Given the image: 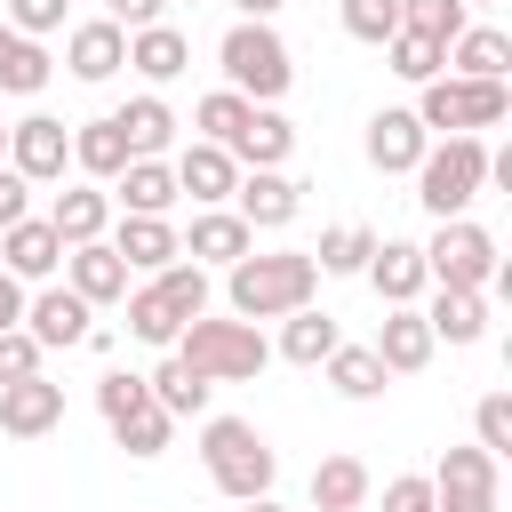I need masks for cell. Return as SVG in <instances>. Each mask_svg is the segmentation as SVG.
Listing matches in <instances>:
<instances>
[{
  "instance_id": "6da1fadb",
  "label": "cell",
  "mask_w": 512,
  "mask_h": 512,
  "mask_svg": "<svg viewBox=\"0 0 512 512\" xmlns=\"http://www.w3.org/2000/svg\"><path fill=\"white\" fill-rule=\"evenodd\" d=\"M312 288H320V272H312V256L304 248H272V256H240L232 272H224V296H232V320H288V312H304L312 304Z\"/></svg>"
},
{
  "instance_id": "7a4b0ae2",
  "label": "cell",
  "mask_w": 512,
  "mask_h": 512,
  "mask_svg": "<svg viewBox=\"0 0 512 512\" xmlns=\"http://www.w3.org/2000/svg\"><path fill=\"white\" fill-rule=\"evenodd\" d=\"M200 464H208V480H216L232 504H256V496H272V480H280V456H272V440H264L248 416H208V424H200Z\"/></svg>"
},
{
  "instance_id": "3957f363",
  "label": "cell",
  "mask_w": 512,
  "mask_h": 512,
  "mask_svg": "<svg viewBox=\"0 0 512 512\" xmlns=\"http://www.w3.org/2000/svg\"><path fill=\"white\" fill-rule=\"evenodd\" d=\"M176 360H184L192 376H208V384H248V376H264L272 344H264L256 320H208V312H200V320H184Z\"/></svg>"
},
{
  "instance_id": "277c9868",
  "label": "cell",
  "mask_w": 512,
  "mask_h": 512,
  "mask_svg": "<svg viewBox=\"0 0 512 512\" xmlns=\"http://www.w3.org/2000/svg\"><path fill=\"white\" fill-rule=\"evenodd\" d=\"M416 128L424 136H480V128H504V112H512V88L504 80H424L416 88Z\"/></svg>"
},
{
  "instance_id": "5b68a950",
  "label": "cell",
  "mask_w": 512,
  "mask_h": 512,
  "mask_svg": "<svg viewBox=\"0 0 512 512\" xmlns=\"http://www.w3.org/2000/svg\"><path fill=\"white\" fill-rule=\"evenodd\" d=\"M216 64H224V88H232V96H248V104H280V96H288V80H296L288 40H280L272 24H232V32L216 40Z\"/></svg>"
},
{
  "instance_id": "8992f818",
  "label": "cell",
  "mask_w": 512,
  "mask_h": 512,
  "mask_svg": "<svg viewBox=\"0 0 512 512\" xmlns=\"http://www.w3.org/2000/svg\"><path fill=\"white\" fill-rule=\"evenodd\" d=\"M480 184H488V144L480 136H440V144H424V160H416V200L448 224V216H464L472 200H480Z\"/></svg>"
},
{
  "instance_id": "52a82bcc",
  "label": "cell",
  "mask_w": 512,
  "mask_h": 512,
  "mask_svg": "<svg viewBox=\"0 0 512 512\" xmlns=\"http://www.w3.org/2000/svg\"><path fill=\"white\" fill-rule=\"evenodd\" d=\"M424 248V272H432V288H496L504 280V256H496V232L488 224H472V216H448L432 240H416Z\"/></svg>"
},
{
  "instance_id": "ba28073f",
  "label": "cell",
  "mask_w": 512,
  "mask_h": 512,
  "mask_svg": "<svg viewBox=\"0 0 512 512\" xmlns=\"http://www.w3.org/2000/svg\"><path fill=\"white\" fill-rule=\"evenodd\" d=\"M424 480H432V512H504V472L488 448H448Z\"/></svg>"
},
{
  "instance_id": "9c48e42d",
  "label": "cell",
  "mask_w": 512,
  "mask_h": 512,
  "mask_svg": "<svg viewBox=\"0 0 512 512\" xmlns=\"http://www.w3.org/2000/svg\"><path fill=\"white\" fill-rule=\"evenodd\" d=\"M8 168H16L24 184H56V176L72 168V128H64L56 112H24V120H8Z\"/></svg>"
},
{
  "instance_id": "30bf717a",
  "label": "cell",
  "mask_w": 512,
  "mask_h": 512,
  "mask_svg": "<svg viewBox=\"0 0 512 512\" xmlns=\"http://www.w3.org/2000/svg\"><path fill=\"white\" fill-rule=\"evenodd\" d=\"M296 208H304V184L280 176V168H248V176L232 184V216H240L248 232H280V224H296Z\"/></svg>"
},
{
  "instance_id": "8fae6325",
  "label": "cell",
  "mask_w": 512,
  "mask_h": 512,
  "mask_svg": "<svg viewBox=\"0 0 512 512\" xmlns=\"http://www.w3.org/2000/svg\"><path fill=\"white\" fill-rule=\"evenodd\" d=\"M88 328H96V304H80L72 288L24 296V336H32L40 352H72V344H88Z\"/></svg>"
},
{
  "instance_id": "7c38bea8",
  "label": "cell",
  "mask_w": 512,
  "mask_h": 512,
  "mask_svg": "<svg viewBox=\"0 0 512 512\" xmlns=\"http://www.w3.org/2000/svg\"><path fill=\"white\" fill-rule=\"evenodd\" d=\"M168 168H176V200H192V208H224L232 184H240V160H232L224 144H200V136H192Z\"/></svg>"
},
{
  "instance_id": "4fadbf2b",
  "label": "cell",
  "mask_w": 512,
  "mask_h": 512,
  "mask_svg": "<svg viewBox=\"0 0 512 512\" xmlns=\"http://www.w3.org/2000/svg\"><path fill=\"white\" fill-rule=\"evenodd\" d=\"M176 248H184V264H200V272H208V264H224V272H232V264L256 248V232H248L232 208H200V216H192V232H176Z\"/></svg>"
},
{
  "instance_id": "5bb4252c",
  "label": "cell",
  "mask_w": 512,
  "mask_h": 512,
  "mask_svg": "<svg viewBox=\"0 0 512 512\" xmlns=\"http://www.w3.org/2000/svg\"><path fill=\"white\" fill-rule=\"evenodd\" d=\"M376 368L384 376H416V368H432V328H424V312L416 304H384V328H376Z\"/></svg>"
},
{
  "instance_id": "9a60e30c",
  "label": "cell",
  "mask_w": 512,
  "mask_h": 512,
  "mask_svg": "<svg viewBox=\"0 0 512 512\" xmlns=\"http://www.w3.org/2000/svg\"><path fill=\"white\" fill-rule=\"evenodd\" d=\"M64 424V384L48 376H24V384H0V432L8 440H40Z\"/></svg>"
},
{
  "instance_id": "2e32d148",
  "label": "cell",
  "mask_w": 512,
  "mask_h": 512,
  "mask_svg": "<svg viewBox=\"0 0 512 512\" xmlns=\"http://www.w3.org/2000/svg\"><path fill=\"white\" fill-rule=\"evenodd\" d=\"M64 64H72V80H112L120 64H128V32L112 24V16H88V24H72L64 32Z\"/></svg>"
},
{
  "instance_id": "e0dca14e",
  "label": "cell",
  "mask_w": 512,
  "mask_h": 512,
  "mask_svg": "<svg viewBox=\"0 0 512 512\" xmlns=\"http://www.w3.org/2000/svg\"><path fill=\"white\" fill-rule=\"evenodd\" d=\"M424 128H416V112L408 104H384L376 120H368V168H384V176H416V160H424Z\"/></svg>"
},
{
  "instance_id": "ac0fdd59",
  "label": "cell",
  "mask_w": 512,
  "mask_h": 512,
  "mask_svg": "<svg viewBox=\"0 0 512 512\" xmlns=\"http://www.w3.org/2000/svg\"><path fill=\"white\" fill-rule=\"evenodd\" d=\"M48 232H56L64 248L104 240V232H112V192H104V184H64L56 208H48Z\"/></svg>"
},
{
  "instance_id": "d6986e66",
  "label": "cell",
  "mask_w": 512,
  "mask_h": 512,
  "mask_svg": "<svg viewBox=\"0 0 512 512\" xmlns=\"http://www.w3.org/2000/svg\"><path fill=\"white\" fill-rule=\"evenodd\" d=\"M64 288H72L80 304H120V296H128V264L112 256V240L64 248Z\"/></svg>"
},
{
  "instance_id": "ffe728a7",
  "label": "cell",
  "mask_w": 512,
  "mask_h": 512,
  "mask_svg": "<svg viewBox=\"0 0 512 512\" xmlns=\"http://www.w3.org/2000/svg\"><path fill=\"white\" fill-rule=\"evenodd\" d=\"M368 288H376L384 304H416V296L432 288L424 248H416V240H376V256H368Z\"/></svg>"
},
{
  "instance_id": "44dd1931",
  "label": "cell",
  "mask_w": 512,
  "mask_h": 512,
  "mask_svg": "<svg viewBox=\"0 0 512 512\" xmlns=\"http://www.w3.org/2000/svg\"><path fill=\"white\" fill-rule=\"evenodd\" d=\"M56 264H64V240L48 232V216H24V224L0 232V272H16V280H48Z\"/></svg>"
},
{
  "instance_id": "7402d4cb",
  "label": "cell",
  "mask_w": 512,
  "mask_h": 512,
  "mask_svg": "<svg viewBox=\"0 0 512 512\" xmlns=\"http://www.w3.org/2000/svg\"><path fill=\"white\" fill-rule=\"evenodd\" d=\"M112 256H120L128 272H160V264H176L184 248H176V224H168V216H120V224H112Z\"/></svg>"
},
{
  "instance_id": "603a6c76",
  "label": "cell",
  "mask_w": 512,
  "mask_h": 512,
  "mask_svg": "<svg viewBox=\"0 0 512 512\" xmlns=\"http://www.w3.org/2000/svg\"><path fill=\"white\" fill-rule=\"evenodd\" d=\"M424 328H432V344H480L488 336V296L480 288H432Z\"/></svg>"
},
{
  "instance_id": "cb8c5ba5",
  "label": "cell",
  "mask_w": 512,
  "mask_h": 512,
  "mask_svg": "<svg viewBox=\"0 0 512 512\" xmlns=\"http://www.w3.org/2000/svg\"><path fill=\"white\" fill-rule=\"evenodd\" d=\"M512 72V40L496 24H464L448 40V80H504Z\"/></svg>"
},
{
  "instance_id": "d4e9b609",
  "label": "cell",
  "mask_w": 512,
  "mask_h": 512,
  "mask_svg": "<svg viewBox=\"0 0 512 512\" xmlns=\"http://www.w3.org/2000/svg\"><path fill=\"white\" fill-rule=\"evenodd\" d=\"M184 64H192V40H184L176 24H144V32H128V72H144L152 88H168Z\"/></svg>"
},
{
  "instance_id": "484cf974",
  "label": "cell",
  "mask_w": 512,
  "mask_h": 512,
  "mask_svg": "<svg viewBox=\"0 0 512 512\" xmlns=\"http://www.w3.org/2000/svg\"><path fill=\"white\" fill-rule=\"evenodd\" d=\"M112 120H120V136H128V160H160V152L176 144V112H168L152 88H144V96H128Z\"/></svg>"
},
{
  "instance_id": "4316f807",
  "label": "cell",
  "mask_w": 512,
  "mask_h": 512,
  "mask_svg": "<svg viewBox=\"0 0 512 512\" xmlns=\"http://www.w3.org/2000/svg\"><path fill=\"white\" fill-rule=\"evenodd\" d=\"M232 160H248V168H280L288 152H296V128L272 112V104H248V120H240V136L224 144Z\"/></svg>"
},
{
  "instance_id": "83f0119b",
  "label": "cell",
  "mask_w": 512,
  "mask_h": 512,
  "mask_svg": "<svg viewBox=\"0 0 512 512\" xmlns=\"http://www.w3.org/2000/svg\"><path fill=\"white\" fill-rule=\"evenodd\" d=\"M72 168H80L88 184H112V176L128 168V136H120V120H112V112L72 128Z\"/></svg>"
},
{
  "instance_id": "f1b7e54d",
  "label": "cell",
  "mask_w": 512,
  "mask_h": 512,
  "mask_svg": "<svg viewBox=\"0 0 512 512\" xmlns=\"http://www.w3.org/2000/svg\"><path fill=\"white\" fill-rule=\"evenodd\" d=\"M112 200H120L128 216H168V208H176V168H168V160H128V168L112 176Z\"/></svg>"
},
{
  "instance_id": "f546056e",
  "label": "cell",
  "mask_w": 512,
  "mask_h": 512,
  "mask_svg": "<svg viewBox=\"0 0 512 512\" xmlns=\"http://www.w3.org/2000/svg\"><path fill=\"white\" fill-rule=\"evenodd\" d=\"M368 488H376V480H368L360 456H320V464H312V512H360Z\"/></svg>"
},
{
  "instance_id": "4dcf8cb0",
  "label": "cell",
  "mask_w": 512,
  "mask_h": 512,
  "mask_svg": "<svg viewBox=\"0 0 512 512\" xmlns=\"http://www.w3.org/2000/svg\"><path fill=\"white\" fill-rule=\"evenodd\" d=\"M336 344H344L336 312H312V304H304V312H288V320H280V360H296V368H320Z\"/></svg>"
},
{
  "instance_id": "1f68e13d",
  "label": "cell",
  "mask_w": 512,
  "mask_h": 512,
  "mask_svg": "<svg viewBox=\"0 0 512 512\" xmlns=\"http://www.w3.org/2000/svg\"><path fill=\"white\" fill-rule=\"evenodd\" d=\"M144 384H152V408H160V416H208V392H216V384H208V376H192L176 352H168Z\"/></svg>"
},
{
  "instance_id": "d6a6232c",
  "label": "cell",
  "mask_w": 512,
  "mask_h": 512,
  "mask_svg": "<svg viewBox=\"0 0 512 512\" xmlns=\"http://www.w3.org/2000/svg\"><path fill=\"white\" fill-rule=\"evenodd\" d=\"M48 72H56V64H48V48L0 24V96H40V88H48Z\"/></svg>"
},
{
  "instance_id": "836d02e7",
  "label": "cell",
  "mask_w": 512,
  "mask_h": 512,
  "mask_svg": "<svg viewBox=\"0 0 512 512\" xmlns=\"http://www.w3.org/2000/svg\"><path fill=\"white\" fill-rule=\"evenodd\" d=\"M312 256V272H336V280H352V272H368V256H376V232L368 224H328L320 232V248H304Z\"/></svg>"
},
{
  "instance_id": "e575fe53",
  "label": "cell",
  "mask_w": 512,
  "mask_h": 512,
  "mask_svg": "<svg viewBox=\"0 0 512 512\" xmlns=\"http://www.w3.org/2000/svg\"><path fill=\"white\" fill-rule=\"evenodd\" d=\"M128 336H136V344H152V352H176L184 320H176V304H168L160 288H136V296H128Z\"/></svg>"
},
{
  "instance_id": "d590c367",
  "label": "cell",
  "mask_w": 512,
  "mask_h": 512,
  "mask_svg": "<svg viewBox=\"0 0 512 512\" xmlns=\"http://www.w3.org/2000/svg\"><path fill=\"white\" fill-rule=\"evenodd\" d=\"M320 368H328V384H336L344 400H376V392H384V368H376V352H368V344H336Z\"/></svg>"
},
{
  "instance_id": "8d00e7d4",
  "label": "cell",
  "mask_w": 512,
  "mask_h": 512,
  "mask_svg": "<svg viewBox=\"0 0 512 512\" xmlns=\"http://www.w3.org/2000/svg\"><path fill=\"white\" fill-rule=\"evenodd\" d=\"M384 56H392V72H400L408 88H424V80H440V72H448V48H440V40H424V32H392V40H384Z\"/></svg>"
},
{
  "instance_id": "74e56055",
  "label": "cell",
  "mask_w": 512,
  "mask_h": 512,
  "mask_svg": "<svg viewBox=\"0 0 512 512\" xmlns=\"http://www.w3.org/2000/svg\"><path fill=\"white\" fill-rule=\"evenodd\" d=\"M464 24H472L464 0H400V32H424V40H440V48H448Z\"/></svg>"
},
{
  "instance_id": "f35d334b",
  "label": "cell",
  "mask_w": 512,
  "mask_h": 512,
  "mask_svg": "<svg viewBox=\"0 0 512 512\" xmlns=\"http://www.w3.org/2000/svg\"><path fill=\"white\" fill-rule=\"evenodd\" d=\"M152 288L176 304V320H200V312H208V272H200V264H184V256H176V264H160V272H152Z\"/></svg>"
},
{
  "instance_id": "ab89813d",
  "label": "cell",
  "mask_w": 512,
  "mask_h": 512,
  "mask_svg": "<svg viewBox=\"0 0 512 512\" xmlns=\"http://www.w3.org/2000/svg\"><path fill=\"white\" fill-rule=\"evenodd\" d=\"M240 120H248V96H232V88H216V96H200V104H192L200 144H232V136H240Z\"/></svg>"
},
{
  "instance_id": "60d3db41",
  "label": "cell",
  "mask_w": 512,
  "mask_h": 512,
  "mask_svg": "<svg viewBox=\"0 0 512 512\" xmlns=\"http://www.w3.org/2000/svg\"><path fill=\"white\" fill-rule=\"evenodd\" d=\"M336 16H344V32L368 40V48H384V40L400 32V0H336Z\"/></svg>"
},
{
  "instance_id": "b9f144b4",
  "label": "cell",
  "mask_w": 512,
  "mask_h": 512,
  "mask_svg": "<svg viewBox=\"0 0 512 512\" xmlns=\"http://www.w3.org/2000/svg\"><path fill=\"white\" fill-rule=\"evenodd\" d=\"M96 408H104V424H120V416L152 408V384H144V376H128V368H104V376H96Z\"/></svg>"
},
{
  "instance_id": "7bdbcfd3",
  "label": "cell",
  "mask_w": 512,
  "mask_h": 512,
  "mask_svg": "<svg viewBox=\"0 0 512 512\" xmlns=\"http://www.w3.org/2000/svg\"><path fill=\"white\" fill-rule=\"evenodd\" d=\"M472 448H488V456L504 464V448H512V392H480V408H472Z\"/></svg>"
},
{
  "instance_id": "ee69618b",
  "label": "cell",
  "mask_w": 512,
  "mask_h": 512,
  "mask_svg": "<svg viewBox=\"0 0 512 512\" xmlns=\"http://www.w3.org/2000/svg\"><path fill=\"white\" fill-rule=\"evenodd\" d=\"M112 440H120L128 456H160V448L176 440V416H160V408H136V416H120V424H112Z\"/></svg>"
},
{
  "instance_id": "f6af8a7d",
  "label": "cell",
  "mask_w": 512,
  "mask_h": 512,
  "mask_svg": "<svg viewBox=\"0 0 512 512\" xmlns=\"http://www.w3.org/2000/svg\"><path fill=\"white\" fill-rule=\"evenodd\" d=\"M64 8H72V0H8V16H0V24H8V32H24V40H40V32H56V24H64Z\"/></svg>"
},
{
  "instance_id": "bcb514c9",
  "label": "cell",
  "mask_w": 512,
  "mask_h": 512,
  "mask_svg": "<svg viewBox=\"0 0 512 512\" xmlns=\"http://www.w3.org/2000/svg\"><path fill=\"white\" fill-rule=\"evenodd\" d=\"M24 376H40V344L24 328H8L0 336V384H24Z\"/></svg>"
},
{
  "instance_id": "7dc6e473",
  "label": "cell",
  "mask_w": 512,
  "mask_h": 512,
  "mask_svg": "<svg viewBox=\"0 0 512 512\" xmlns=\"http://www.w3.org/2000/svg\"><path fill=\"white\" fill-rule=\"evenodd\" d=\"M384 512H432V480H424V472L384 480Z\"/></svg>"
},
{
  "instance_id": "c3c4849f",
  "label": "cell",
  "mask_w": 512,
  "mask_h": 512,
  "mask_svg": "<svg viewBox=\"0 0 512 512\" xmlns=\"http://www.w3.org/2000/svg\"><path fill=\"white\" fill-rule=\"evenodd\" d=\"M24 216H32V184L0 160V232H8V224H24Z\"/></svg>"
},
{
  "instance_id": "681fc988",
  "label": "cell",
  "mask_w": 512,
  "mask_h": 512,
  "mask_svg": "<svg viewBox=\"0 0 512 512\" xmlns=\"http://www.w3.org/2000/svg\"><path fill=\"white\" fill-rule=\"evenodd\" d=\"M160 8H168V0H104V16H112L120 32H144V24H160Z\"/></svg>"
},
{
  "instance_id": "f907efd6",
  "label": "cell",
  "mask_w": 512,
  "mask_h": 512,
  "mask_svg": "<svg viewBox=\"0 0 512 512\" xmlns=\"http://www.w3.org/2000/svg\"><path fill=\"white\" fill-rule=\"evenodd\" d=\"M8 328H24V280L16 272H0V336Z\"/></svg>"
},
{
  "instance_id": "816d5d0a",
  "label": "cell",
  "mask_w": 512,
  "mask_h": 512,
  "mask_svg": "<svg viewBox=\"0 0 512 512\" xmlns=\"http://www.w3.org/2000/svg\"><path fill=\"white\" fill-rule=\"evenodd\" d=\"M232 8H240V24H272L288 0H232Z\"/></svg>"
},
{
  "instance_id": "f5cc1de1",
  "label": "cell",
  "mask_w": 512,
  "mask_h": 512,
  "mask_svg": "<svg viewBox=\"0 0 512 512\" xmlns=\"http://www.w3.org/2000/svg\"><path fill=\"white\" fill-rule=\"evenodd\" d=\"M240 512H280V504H272V496H256V504H240Z\"/></svg>"
},
{
  "instance_id": "db71d44e",
  "label": "cell",
  "mask_w": 512,
  "mask_h": 512,
  "mask_svg": "<svg viewBox=\"0 0 512 512\" xmlns=\"http://www.w3.org/2000/svg\"><path fill=\"white\" fill-rule=\"evenodd\" d=\"M0 160H8V120H0Z\"/></svg>"
},
{
  "instance_id": "11a10c76",
  "label": "cell",
  "mask_w": 512,
  "mask_h": 512,
  "mask_svg": "<svg viewBox=\"0 0 512 512\" xmlns=\"http://www.w3.org/2000/svg\"><path fill=\"white\" fill-rule=\"evenodd\" d=\"M464 8H496V0H464Z\"/></svg>"
}]
</instances>
